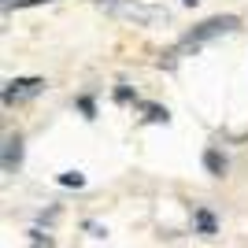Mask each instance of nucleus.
<instances>
[{
    "label": "nucleus",
    "mask_w": 248,
    "mask_h": 248,
    "mask_svg": "<svg viewBox=\"0 0 248 248\" xmlns=\"http://www.w3.org/2000/svg\"><path fill=\"white\" fill-rule=\"evenodd\" d=\"M141 111H145L148 123H170V115H167V108H159V104H141Z\"/></svg>",
    "instance_id": "7"
},
{
    "label": "nucleus",
    "mask_w": 248,
    "mask_h": 248,
    "mask_svg": "<svg viewBox=\"0 0 248 248\" xmlns=\"http://www.w3.org/2000/svg\"><path fill=\"white\" fill-rule=\"evenodd\" d=\"M45 89V78H11L4 82V104H19V100H30Z\"/></svg>",
    "instance_id": "3"
},
{
    "label": "nucleus",
    "mask_w": 248,
    "mask_h": 248,
    "mask_svg": "<svg viewBox=\"0 0 248 248\" xmlns=\"http://www.w3.org/2000/svg\"><path fill=\"white\" fill-rule=\"evenodd\" d=\"M193 226H197L200 237H215L218 233V218L211 215L207 207H197V211H193Z\"/></svg>",
    "instance_id": "5"
},
{
    "label": "nucleus",
    "mask_w": 248,
    "mask_h": 248,
    "mask_svg": "<svg viewBox=\"0 0 248 248\" xmlns=\"http://www.w3.org/2000/svg\"><path fill=\"white\" fill-rule=\"evenodd\" d=\"M186 4H197V0H186Z\"/></svg>",
    "instance_id": "13"
},
{
    "label": "nucleus",
    "mask_w": 248,
    "mask_h": 248,
    "mask_svg": "<svg viewBox=\"0 0 248 248\" xmlns=\"http://www.w3.org/2000/svg\"><path fill=\"white\" fill-rule=\"evenodd\" d=\"M115 100H119V104H130V100H134V93H130L126 85H119V89H115Z\"/></svg>",
    "instance_id": "11"
},
{
    "label": "nucleus",
    "mask_w": 248,
    "mask_h": 248,
    "mask_svg": "<svg viewBox=\"0 0 248 248\" xmlns=\"http://www.w3.org/2000/svg\"><path fill=\"white\" fill-rule=\"evenodd\" d=\"M85 230H89L93 237H104V226H96V222H85Z\"/></svg>",
    "instance_id": "12"
},
{
    "label": "nucleus",
    "mask_w": 248,
    "mask_h": 248,
    "mask_svg": "<svg viewBox=\"0 0 248 248\" xmlns=\"http://www.w3.org/2000/svg\"><path fill=\"white\" fill-rule=\"evenodd\" d=\"M78 108H82V115H85V119H93V115H96L93 96H78Z\"/></svg>",
    "instance_id": "9"
},
{
    "label": "nucleus",
    "mask_w": 248,
    "mask_h": 248,
    "mask_svg": "<svg viewBox=\"0 0 248 248\" xmlns=\"http://www.w3.org/2000/svg\"><path fill=\"white\" fill-rule=\"evenodd\" d=\"M22 163V137H4V174H15Z\"/></svg>",
    "instance_id": "4"
},
{
    "label": "nucleus",
    "mask_w": 248,
    "mask_h": 248,
    "mask_svg": "<svg viewBox=\"0 0 248 248\" xmlns=\"http://www.w3.org/2000/svg\"><path fill=\"white\" fill-rule=\"evenodd\" d=\"M96 8L111 19L134 22V26H152V22H167L163 8H152V4H141V0H96Z\"/></svg>",
    "instance_id": "1"
},
{
    "label": "nucleus",
    "mask_w": 248,
    "mask_h": 248,
    "mask_svg": "<svg viewBox=\"0 0 248 248\" xmlns=\"http://www.w3.org/2000/svg\"><path fill=\"white\" fill-rule=\"evenodd\" d=\"M30 241L33 248H52V237H41V230H30Z\"/></svg>",
    "instance_id": "10"
},
{
    "label": "nucleus",
    "mask_w": 248,
    "mask_h": 248,
    "mask_svg": "<svg viewBox=\"0 0 248 248\" xmlns=\"http://www.w3.org/2000/svg\"><path fill=\"white\" fill-rule=\"evenodd\" d=\"M204 167H207L215 178L226 174V159H222V152H218V148H207V152H204Z\"/></svg>",
    "instance_id": "6"
},
{
    "label": "nucleus",
    "mask_w": 248,
    "mask_h": 248,
    "mask_svg": "<svg viewBox=\"0 0 248 248\" xmlns=\"http://www.w3.org/2000/svg\"><path fill=\"white\" fill-rule=\"evenodd\" d=\"M60 186H67V189H82V186H85V174H78V170H67V174H60Z\"/></svg>",
    "instance_id": "8"
},
{
    "label": "nucleus",
    "mask_w": 248,
    "mask_h": 248,
    "mask_svg": "<svg viewBox=\"0 0 248 248\" xmlns=\"http://www.w3.org/2000/svg\"><path fill=\"white\" fill-rule=\"evenodd\" d=\"M237 30V15H215V19L200 22V26H193V30L182 37V41L174 45V52H170V60L174 56H186V52H197L200 45L215 41V37H222V33H233Z\"/></svg>",
    "instance_id": "2"
}]
</instances>
